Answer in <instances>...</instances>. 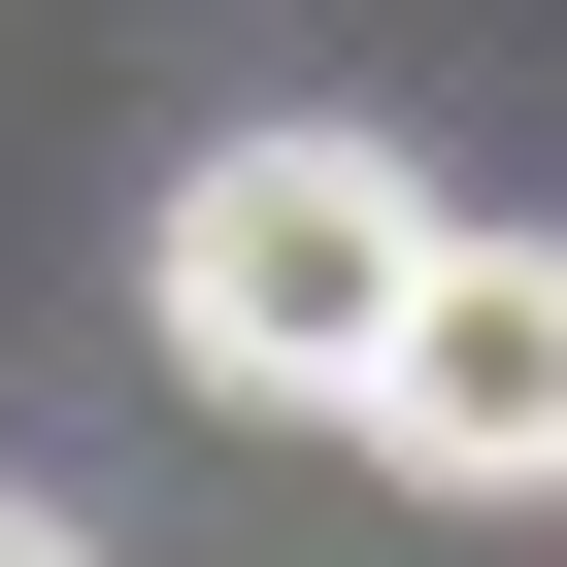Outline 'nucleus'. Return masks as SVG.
<instances>
[{
  "instance_id": "3",
  "label": "nucleus",
  "mask_w": 567,
  "mask_h": 567,
  "mask_svg": "<svg viewBox=\"0 0 567 567\" xmlns=\"http://www.w3.org/2000/svg\"><path fill=\"white\" fill-rule=\"evenodd\" d=\"M0 567H101V534H34V501H0Z\"/></svg>"
},
{
  "instance_id": "2",
  "label": "nucleus",
  "mask_w": 567,
  "mask_h": 567,
  "mask_svg": "<svg viewBox=\"0 0 567 567\" xmlns=\"http://www.w3.org/2000/svg\"><path fill=\"white\" fill-rule=\"evenodd\" d=\"M334 434H401V501H567V234H434Z\"/></svg>"
},
{
  "instance_id": "1",
  "label": "nucleus",
  "mask_w": 567,
  "mask_h": 567,
  "mask_svg": "<svg viewBox=\"0 0 567 567\" xmlns=\"http://www.w3.org/2000/svg\"><path fill=\"white\" fill-rule=\"evenodd\" d=\"M401 267H434L401 134H200V200H167V368L200 401H368Z\"/></svg>"
}]
</instances>
